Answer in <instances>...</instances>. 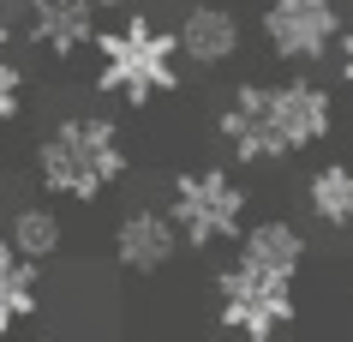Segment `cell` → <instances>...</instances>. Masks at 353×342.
Masks as SVG:
<instances>
[{
    "label": "cell",
    "instance_id": "6da1fadb",
    "mask_svg": "<svg viewBox=\"0 0 353 342\" xmlns=\"http://www.w3.org/2000/svg\"><path fill=\"white\" fill-rule=\"evenodd\" d=\"M186 55H180V30L150 12H120L96 30L90 42V91L120 102V108H156L186 84Z\"/></svg>",
    "mask_w": 353,
    "mask_h": 342
},
{
    "label": "cell",
    "instance_id": "7a4b0ae2",
    "mask_svg": "<svg viewBox=\"0 0 353 342\" xmlns=\"http://www.w3.org/2000/svg\"><path fill=\"white\" fill-rule=\"evenodd\" d=\"M126 169H132V151L114 114H96V108L60 114L37 138V187L54 205H102L126 180Z\"/></svg>",
    "mask_w": 353,
    "mask_h": 342
},
{
    "label": "cell",
    "instance_id": "3957f363",
    "mask_svg": "<svg viewBox=\"0 0 353 342\" xmlns=\"http://www.w3.org/2000/svg\"><path fill=\"white\" fill-rule=\"evenodd\" d=\"M168 216L180 222V240L192 252H222L234 247L252 222V192L228 162H198V169L168 174Z\"/></svg>",
    "mask_w": 353,
    "mask_h": 342
},
{
    "label": "cell",
    "instance_id": "277c9868",
    "mask_svg": "<svg viewBox=\"0 0 353 342\" xmlns=\"http://www.w3.org/2000/svg\"><path fill=\"white\" fill-rule=\"evenodd\" d=\"M216 330L228 342H276L299 324V283L294 276H270V270H252L240 258H228L216 270Z\"/></svg>",
    "mask_w": 353,
    "mask_h": 342
},
{
    "label": "cell",
    "instance_id": "5b68a950",
    "mask_svg": "<svg viewBox=\"0 0 353 342\" xmlns=\"http://www.w3.org/2000/svg\"><path fill=\"white\" fill-rule=\"evenodd\" d=\"M347 30L341 0H263L258 6V37L276 66H323L335 60V42Z\"/></svg>",
    "mask_w": 353,
    "mask_h": 342
},
{
    "label": "cell",
    "instance_id": "8992f818",
    "mask_svg": "<svg viewBox=\"0 0 353 342\" xmlns=\"http://www.w3.org/2000/svg\"><path fill=\"white\" fill-rule=\"evenodd\" d=\"M263 102H270V120H276V138L288 144V156L299 151H323L341 126V108H335V91L323 78H312L305 66H294L288 78H263Z\"/></svg>",
    "mask_w": 353,
    "mask_h": 342
},
{
    "label": "cell",
    "instance_id": "52a82bcc",
    "mask_svg": "<svg viewBox=\"0 0 353 342\" xmlns=\"http://www.w3.org/2000/svg\"><path fill=\"white\" fill-rule=\"evenodd\" d=\"M216 144L234 169H276L288 162V144L276 138V120H270V102H263V78H245L234 84L222 108H216Z\"/></svg>",
    "mask_w": 353,
    "mask_h": 342
},
{
    "label": "cell",
    "instance_id": "ba28073f",
    "mask_svg": "<svg viewBox=\"0 0 353 342\" xmlns=\"http://www.w3.org/2000/svg\"><path fill=\"white\" fill-rule=\"evenodd\" d=\"M180 222L168 216V205H132L114 216V234H108V252L126 276H162L174 258H180Z\"/></svg>",
    "mask_w": 353,
    "mask_h": 342
},
{
    "label": "cell",
    "instance_id": "9c48e42d",
    "mask_svg": "<svg viewBox=\"0 0 353 342\" xmlns=\"http://www.w3.org/2000/svg\"><path fill=\"white\" fill-rule=\"evenodd\" d=\"M19 30L42 60H78L90 55L102 12L90 0H19Z\"/></svg>",
    "mask_w": 353,
    "mask_h": 342
},
{
    "label": "cell",
    "instance_id": "30bf717a",
    "mask_svg": "<svg viewBox=\"0 0 353 342\" xmlns=\"http://www.w3.org/2000/svg\"><path fill=\"white\" fill-rule=\"evenodd\" d=\"M174 30H180V55H186L192 73H222L228 60H240V48H245L240 12L222 6V0H192L174 19Z\"/></svg>",
    "mask_w": 353,
    "mask_h": 342
},
{
    "label": "cell",
    "instance_id": "8fae6325",
    "mask_svg": "<svg viewBox=\"0 0 353 342\" xmlns=\"http://www.w3.org/2000/svg\"><path fill=\"white\" fill-rule=\"evenodd\" d=\"M234 258L252 270H270V276H294L305 270L312 258V240H305V228L294 216H258V222H245V234L234 240Z\"/></svg>",
    "mask_w": 353,
    "mask_h": 342
},
{
    "label": "cell",
    "instance_id": "7c38bea8",
    "mask_svg": "<svg viewBox=\"0 0 353 342\" xmlns=\"http://www.w3.org/2000/svg\"><path fill=\"white\" fill-rule=\"evenodd\" d=\"M299 205L305 222L323 234H347L353 228V162L347 156H323L305 180H299Z\"/></svg>",
    "mask_w": 353,
    "mask_h": 342
},
{
    "label": "cell",
    "instance_id": "4fadbf2b",
    "mask_svg": "<svg viewBox=\"0 0 353 342\" xmlns=\"http://www.w3.org/2000/svg\"><path fill=\"white\" fill-rule=\"evenodd\" d=\"M42 312V265L24 258L6 234H0V336H12Z\"/></svg>",
    "mask_w": 353,
    "mask_h": 342
},
{
    "label": "cell",
    "instance_id": "5bb4252c",
    "mask_svg": "<svg viewBox=\"0 0 353 342\" xmlns=\"http://www.w3.org/2000/svg\"><path fill=\"white\" fill-rule=\"evenodd\" d=\"M6 240H12L24 258L48 265V258L66 247V216L54 210V198H48V205H37V198H30V205H19L12 216H6Z\"/></svg>",
    "mask_w": 353,
    "mask_h": 342
},
{
    "label": "cell",
    "instance_id": "9a60e30c",
    "mask_svg": "<svg viewBox=\"0 0 353 342\" xmlns=\"http://www.w3.org/2000/svg\"><path fill=\"white\" fill-rule=\"evenodd\" d=\"M24 102H30V73H24L19 55H6L0 60V126H12L24 114Z\"/></svg>",
    "mask_w": 353,
    "mask_h": 342
},
{
    "label": "cell",
    "instance_id": "2e32d148",
    "mask_svg": "<svg viewBox=\"0 0 353 342\" xmlns=\"http://www.w3.org/2000/svg\"><path fill=\"white\" fill-rule=\"evenodd\" d=\"M24 42V30H19V12H12V0H0V60L12 55Z\"/></svg>",
    "mask_w": 353,
    "mask_h": 342
},
{
    "label": "cell",
    "instance_id": "e0dca14e",
    "mask_svg": "<svg viewBox=\"0 0 353 342\" xmlns=\"http://www.w3.org/2000/svg\"><path fill=\"white\" fill-rule=\"evenodd\" d=\"M335 73H341V84L353 91V24L341 30V42H335Z\"/></svg>",
    "mask_w": 353,
    "mask_h": 342
},
{
    "label": "cell",
    "instance_id": "ac0fdd59",
    "mask_svg": "<svg viewBox=\"0 0 353 342\" xmlns=\"http://www.w3.org/2000/svg\"><path fill=\"white\" fill-rule=\"evenodd\" d=\"M96 12H102V19H120V12H132V6H138V0H90Z\"/></svg>",
    "mask_w": 353,
    "mask_h": 342
}]
</instances>
